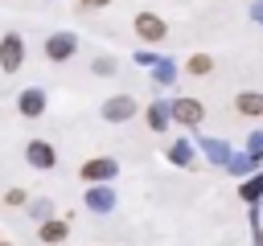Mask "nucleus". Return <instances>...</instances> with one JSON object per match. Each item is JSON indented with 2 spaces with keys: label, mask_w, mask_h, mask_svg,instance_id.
Masks as SVG:
<instances>
[{
  "label": "nucleus",
  "mask_w": 263,
  "mask_h": 246,
  "mask_svg": "<svg viewBox=\"0 0 263 246\" xmlns=\"http://www.w3.org/2000/svg\"><path fill=\"white\" fill-rule=\"evenodd\" d=\"M25 213H29V217H33L37 225H41V221H49V217H58V213H53V201H49V197H33Z\"/></svg>",
  "instance_id": "obj_18"
},
{
  "label": "nucleus",
  "mask_w": 263,
  "mask_h": 246,
  "mask_svg": "<svg viewBox=\"0 0 263 246\" xmlns=\"http://www.w3.org/2000/svg\"><path fill=\"white\" fill-rule=\"evenodd\" d=\"M148 74H152V82H156V86H168V82L177 78V61H168V57H160V61H156V66H152Z\"/></svg>",
  "instance_id": "obj_19"
},
{
  "label": "nucleus",
  "mask_w": 263,
  "mask_h": 246,
  "mask_svg": "<svg viewBox=\"0 0 263 246\" xmlns=\"http://www.w3.org/2000/svg\"><path fill=\"white\" fill-rule=\"evenodd\" d=\"M78 45H82V41H78V33L58 29V33H49V37H45V45H41V49H45V57H49V61H70V57L78 53Z\"/></svg>",
  "instance_id": "obj_4"
},
{
  "label": "nucleus",
  "mask_w": 263,
  "mask_h": 246,
  "mask_svg": "<svg viewBox=\"0 0 263 246\" xmlns=\"http://www.w3.org/2000/svg\"><path fill=\"white\" fill-rule=\"evenodd\" d=\"M66 238H70V217H66V213L37 225V242H45V246H62Z\"/></svg>",
  "instance_id": "obj_11"
},
{
  "label": "nucleus",
  "mask_w": 263,
  "mask_h": 246,
  "mask_svg": "<svg viewBox=\"0 0 263 246\" xmlns=\"http://www.w3.org/2000/svg\"><path fill=\"white\" fill-rule=\"evenodd\" d=\"M259 164H263V160H259V156H251V152L242 148V152H234V156H230V164H226V172L242 180V176H251V172H259Z\"/></svg>",
  "instance_id": "obj_14"
},
{
  "label": "nucleus",
  "mask_w": 263,
  "mask_h": 246,
  "mask_svg": "<svg viewBox=\"0 0 263 246\" xmlns=\"http://www.w3.org/2000/svg\"><path fill=\"white\" fill-rule=\"evenodd\" d=\"M25 66V37L16 33V29H8L4 37H0V70L4 74H16Z\"/></svg>",
  "instance_id": "obj_6"
},
{
  "label": "nucleus",
  "mask_w": 263,
  "mask_h": 246,
  "mask_svg": "<svg viewBox=\"0 0 263 246\" xmlns=\"http://www.w3.org/2000/svg\"><path fill=\"white\" fill-rule=\"evenodd\" d=\"M0 246H16V242H0Z\"/></svg>",
  "instance_id": "obj_27"
},
{
  "label": "nucleus",
  "mask_w": 263,
  "mask_h": 246,
  "mask_svg": "<svg viewBox=\"0 0 263 246\" xmlns=\"http://www.w3.org/2000/svg\"><path fill=\"white\" fill-rule=\"evenodd\" d=\"M25 164H29V168H37V172H53V168H58V148H53L49 139H41V135H37V139H29V144H25Z\"/></svg>",
  "instance_id": "obj_5"
},
{
  "label": "nucleus",
  "mask_w": 263,
  "mask_h": 246,
  "mask_svg": "<svg viewBox=\"0 0 263 246\" xmlns=\"http://www.w3.org/2000/svg\"><path fill=\"white\" fill-rule=\"evenodd\" d=\"M168 111H173V123H181V127H201L205 123V102L193 98V94L168 98Z\"/></svg>",
  "instance_id": "obj_2"
},
{
  "label": "nucleus",
  "mask_w": 263,
  "mask_h": 246,
  "mask_svg": "<svg viewBox=\"0 0 263 246\" xmlns=\"http://www.w3.org/2000/svg\"><path fill=\"white\" fill-rule=\"evenodd\" d=\"M132 29H136V37H140L144 45H160V41L168 37V25H164L160 12H136Z\"/></svg>",
  "instance_id": "obj_3"
},
{
  "label": "nucleus",
  "mask_w": 263,
  "mask_h": 246,
  "mask_svg": "<svg viewBox=\"0 0 263 246\" xmlns=\"http://www.w3.org/2000/svg\"><path fill=\"white\" fill-rule=\"evenodd\" d=\"M111 0H78V12H99V8H107Z\"/></svg>",
  "instance_id": "obj_24"
},
{
  "label": "nucleus",
  "mask_w": 263,
  "mask_h": 246,
  "mask_svg": "<svg viewBox=\"0 0 263 246\" xmlns=\"http://www.w3.org/2000/svg\"><path fill=\"white\" fill-rule=\"evenodd\" d=\"M185 74L189 78H210L214 74V57L210 53H189L185 57Z\"/></svg>",
  "instance_id": "obj_17"
},
{
  "label": "nucleus",
  "mask_w": 263,
  "mask_h": 246,
  "mask_svg": "<svg viewBox=\"0 0 263 246\" xmlns=\"http://www.w3.org/2000/svg\"><path fill=\"white\" fill-rule=\"evenodd\" d=\"M164 160L177 164V168H193V164H197V144H193V139H177V144L164 148Z\"/></svg>",
  "instance_id": "obj_12"
},
{
  "label": "nucleus",
  "mask_w": 263,
  "mask_h": 246,
  "mask_svg": "<svg viewBox=\"0 0 263 246\" xmlns=\"http://www.w3.org/2000/svg\"><path fill=\"white\" fill-rule=\"evenodd\" d=\"M193 144H197V152H201L214 168H226V164H230V156H234V148H230L226 139H214V135H197Z\"/></svg>",
  "instance_id": "obj_10"
},
{
  "label": "nucleus",
  "mask_w": 263,
  "mask_h": 246,
  "mask_svg": "<svg viewBox=\"0 0 263 246\" xmlns=\"http://www.w3.org/2000/svg\"><path fill=\"white\" fill-rule=\"evenodd\" d=\"M234 111L247 115V119H259V115H263V90H242V94L234 98Z\"/></svg>",
  "instance_id": "obj_16"
},
{
  "label": "nucleus",
  "mask_w": 263,
  "mask_h": 246,
  "mask_svg": "<svg viewBox=\"0 0 263 246\" xmlns=\"http://www.w3.org/2000/svg\"><path fill=\"white\" fill-rule=\"evenodd\" d=\"M16 111H21L25 119H41V115L49 111V94H45L41 86H25V90L16 94Z\"/></svg>",
  "instance_id": "obj_9"
},
{
  "label": "nucleus",
  "mask_w": 263,
  "mask_h": 246,
  "mask_svg": "<svg viewBox=\"0 0 263 246\" xmlns=\"http://www.w3.org/2000/svg\"><path fill=\"white\" fill-rule=\"evenodd\" d=\"M238 201H247V205H259L263 201V168L238 180Z\"/></svg>",
  "instance_id": "obj_15"
},
{
  "label": "nucleus",
  "mask_w": 263,
  "mask_h": 246,
  "mask_svg": "<svg viewBox=\"0 0 263 246\" xmlns=\"http://www.w3.org/2000/svg\"><path fill=\"white\" fill-rule=\"evenodd\" d=\"M115 205H119V193H115V184H86V197H82V209H90V213H115Z\"/></svg>",
  "instance_id": "obj_8"
},
{
  "label": "nucleus",
  "mask_w": 263,
  "mask_h": 246,
  "mask_svg": "<svg viewBox=\"0 0 263 246\" xmlns=\"http://www.w3.org/2000/svg\"><path fill=\"white\" fill-rule=\"evenodd\" d=\"M156 61H160V57H156L152 49H136V66H148V70H152Z\"/></svg>",
  "instance_id": "obj_23"
},
{
  "label": "nucleus",
  "mask_w": 263,
  "mask_h": 246,
  "mask_svg": "<svg viewBox=\"0 0 263 246\" xmlns=\"http://www.w3.org/2000/svg\"><path fill=\"white\" fill-rule=\"evenodd\" d=\"M247 152L263 160V131H251V139H247Z\"/></svg>",
  "instance_id": "obj_22"
},
{
  "label": "nucleus",
  "mask_w": 263,
  "mask_h": 246,
  "mask_svg": "<svg viewBox=\"0 0 263 246\" xmlns=\"http://www.w3.org/2000/svg\"><path fill=\"white\" fill-rule=\"evenodd\" d=\"M90 70H95L99 78H107V74H115V70H119V57H111V53H99V57L90 61Z\"/></svg>",
  "instance_id": "obj_20"
},
{
  "label": "nucleus",
  "mask_w": 263,
  "mask_h": 246,
  "mask_svg": "<svg viewBox=\"0 0 263 246\" xmlns=\"http://www.w3.org/2000/svg\"><path fill=\"white\" fill-rule=\"evenodd\" d=\"M78 176H82V184H115V176H119V160H115V156L82 160V164H78Z\"/></svg>",
  "instance_id": "obj_1"
},
{
  "label": "nucleus",
  "mask_w": 263,
  "mask_h": 246,
  "mask_svg": "<svg viewBox=\"0 0 263 246\" xmlns=\"http://www.w3.org/2000/svg\"><path fill=\"white\" fill-rule=\"evenodd\" d=\"M144 119H148V127H152V131H168V127H173L168 98H152V102H148V111H144Z\"/></svg>",
  "instance_id": "obj_13"
},
{
  "label": "nucleus",
  "mask_w": 263,
  "mask_h": 246,
  "mask_svg": "<svg viewBox=\"0 0 263 246\" xmlns=\"http://www.w3.org/2000/svg\"><path fill=\"white\" fill-rule=\"evenodd\" d=\"M247 12H251V20H255V25H263V0H255Z\"/></svg>",
  "instance_id": "obj_25"
},
{
  "label": "nucleus",
  "mask_w": 263,
  "mask_h": 246,
  "mask_svg": "<svg viewBox=\"0 0 263 246\" xmlns=\"http://www.w3.org/2000/svg\"><path fill=\"white\" fill-rule=\"evenodd\" d=\"M255 246H263V230H259V234H255Z\"/></svg>",
  "instance_id": "obj_26"
},
{
  "label": "nucleus",
  "mask_w": 263,
  "mask_h": 246,
  "mask_svg": "<svg viewBox=\"0 0 263 246\" xmlns=\"http://www.w3.org/2000/svg\"><path fill=\"white\" fill-rule=\"evenodd\" d=\"M4 205L21 209V205H29V193H25V189H8V193H4Z\"/></svg>",
  "instance_id": "obj_21"
},
{
  "label": "nucleus",
  "mask_w": 263,
  "mask_h": 246,
  "mask_svg": "<svg viewBox=\"0 0 263 246\" xmlns=\"http://www.w3.org/2000/svg\"><path fill=\"white\" fill-rule=\"evenodd\" d=\"M99 115H103L107 123H127V119H136V115H140V102H136L132 94H111V98H103Z\"/></svg>",
  "instance_id": "obj_7"
}]
</instances>
